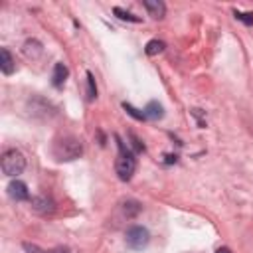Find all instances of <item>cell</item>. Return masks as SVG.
Segmentation results:
<instances>
[{"label": "cell", "mask_w": 253, "mask_h": 253, "mask_svg": "<svg viewBox=\"0 0 253 253\" xmlns=\"http://www.w3.org/2000/svg\"><path fill=\"white\" fill-rule=\"evenodd\" d=\"M115 138H117V144H119V156H117V160H115V172H117V176H119L123 182H128V180L132 178L134 170H136V158H134V154L125 146V142H121L119 136H115Z\"/></svg>", "instance_id": "2"}, {"label": "cell", "mask_w": 253, "mask_h": 253, "mask_svg": "<svg viewBox=\"0 0 253 253\" xmlns=\"http://www.w3.org/2000/svg\"><path fill=\"white\" fill-rule=\"evenodd\" d=\"M128 136H130V140H132V148H134V152H144V144H142L132 132H128Z\"/></svg>", "instance_id": "19"}, {"label": "cell", "mask_w": 253, "mask_h": 253, "mask_svg": "<svg viewBox=\"0 0 253 253\" xmlns=\"http://www.w3.org/2000/svg\"><path fill=\"white\" fill-rule=\"evenodd\" d=\"M26 253H69V247H53V249H40L34 243H24Z\"/></svg>", "instance_id": "12"}, {"label": "cell", "mask_w": 253, "mask_h": 253, "mask_svg": "<svg viewBox=\"0 0 253 253\" xmlns=\"http://www.w3.org/2000/svg\"><path fill=\"white\" fill-rule=\"evenodd\" d=\"M0 166H2V172H4L6 176H12V178H14V176H18V174L24 172V168H26V158H24V154H22L20 150L10 148V150H6V152L2 154Z\"/></svg>", "instance_id": "3"}, {"label": "cell", "mask_w": 253, "mask_h": 253, "mask_svg": "<svg viewBox=\"0 0 253 253\" xmlns=\"http://www.w3.org/2000/svg\"><path fill=\"white\" fill-rule=\"evenodd\" d=\"M233 14H235V18H237L239 22H243L245 26H251V24H253V12H241V10H235Z\"/></svg>", "instance_id": "18"}, {"label": "cell", "mask_w": 253, "mask_h": 253, "mask_svg": "<svg viewBox=\"0 0 253 253\" xmlns=\"http://www.w3.org/2000/svg\"><path fill=\"white\" fill-rule=\"evenodd\" d=\"M164 47H166V45H164V42H162V40H150V42L144 45V53L152 57V55L162 53V51H164Z\"/></svg>", "instance_id": "13"}, {"label": "cell", "mask_w": 253, "mask_h": 253, "mask_svg": "<svg viewBox=\"0 0 253 253\" xmlns=\"http://www.w3.org/2000/svg\"><path fill=\"white\" fill-rule=\"evenodd\" d=\"M32 210L40 215H47V213H53L55 204L49 196H36V198H32Z\"/></svg>", "instance_id": "6"}, {"label": "cell", "mask_w": 253, "mask_h": 253, "mask_svg": "<svg viewBox=\"0 0 253 253\" xmlns=\"http://www.w3.org/2000/svg\"><path fill=\"white\" fill-rule=\"evenodd\" d=\"M0 69H2L4 75H12L14 69H16L14 57H12V53L8 51V47H0Z\"/></svg>", "instance_id": "9"}, {"label": "cell", "mask_w": 253, "mask_h": 253, "mask_svg": "<svg viewBox=\"0 0 253 253\" xmlns=\"http://www.w3.org/2000/svg\"><path fill=\"white\" fill-rule=\"evenodd\" d=\"M123 109H125L132 119H136V121H144V119H146L144 111H138V109H136V107H132L130 103H123Z\"/></svg>", "instance_id": "17"}, {"label": "cell", "mask_w": 253, "mask_h": 253, "mask_svg": "<svg viewBox=\"0 0 253 253\" xmlns=\"http://www.w3.org/2000/svg\"><path fill=\"white\" fill-rule=\"evenodd\" d=\"M215 253H231V249H229V247H219Z\"/></svg>", "instance_id": "21"}, {"label": "cell", "mask_w": 253, "mask_h": 253, "mask_svg": "<svg viewBox=\"0 0 253 253\" xmlns=\"http://www.w3.org/2000/svg\"><path fill=\"white\" fill-rule=\"evenodd\" d=\"M113 14L117 16V18H121V20H126V22H134V24H138L140 22V18L138 16H134V14H130V12H126V10H123V8H113Z\"/></svg>", "instance_id": "15"}, {"label": "cell", "mask_w": 253, "mask_h": 253, "mask_svg": "<svg viewBox=\"0 0 253 253\" xmlns=\"http://www.w3.org/2000/svg\"><path fill=\"white\" fill-rule=\"evenodd\" d=\"M142 4H144V8L148 10V14H150L154 20L164 18V14H166V4H164V2H160V0H144Z\"/></svg>", "instance_id": "10"}, {"label": "cell", "mask_w": 253, "mask_h": 253, "mask_svg": "<svg viewBox=\"0 0 253 253\" xmlns=\"http://www.w3.org/2000/svg\"><path fill=\"white\" fill-rule=\"evenodd\" d=\"M8 196L14 202H26V200H30V190L22 180H12L8 184Z\"/></svg>", "instance_id": "5"}, {"label": "cell", "mask_w": 253, "mask_h": 253, "mask_svg": "<svg viewBox=\"0 0 253 253\" xmlns=\"http://www.w3.org/2000/svg\"><path fill=\"white\" fill-rule=\"evenodd\" d=\"M22 53H24L28 59H38V57L43 53V45H42V42H38L36 38H30V40L24 42Z\"/></svg>", "instance_id": "7"}, {"label": "cell", "mask_w": 253, "mask_h": 253, "mask_svg": "<svg viewBox=\"0 0 253 253\" xmlns=\"http://www.w3.org/2000/svg\"><path fill=\"white\" fill-rule=\"evenodd\" d=\"M67 75H69L67 65H65V63H61V61H57V63L53 65V73H51V85H53L55 89H61V87L65 85Z\"/></svg>", "instance_id": "8"}, {"label": "cell", "mask_w": 253, "mask_h": 253, "mask_svg": "<svg viewBox=\"0 0 253 253\" xmlns=\"http://www.w3.org/2000/svg\"><path fill=\"white\" fill-rule=\"evenodd\" d=\"M125 239H126V245H128L130 249L140 251V249H144V247L148 245L150 233H148V229L142 227V225H132V227L126 229V237H125Z\"/></svg>", "instance_id": "4"}, {"label": "cell", "mask_w": 253, "mask_h": 253, "mask_svg": "<svg viewBox=\"0 0 253 253\" xmlns=\"http://www.w3.org/2000/svg\"><path fill=\"white\" fill-rule=\"evenodd\" d=\"M144 115H146V119H150V121H158V119L164 117V107H162L158 101H150V103L144 107Z\"/></svg>", "instance_id": "11"}, {"label": "cell", "mask_w": 253, "mask_h": 253, "mask_svg": "<svg viewBox=\"0 0 253 253\" xmlns=\"http://www.w3.org/2000/svg\"><path fill=\"white\" fill-rule=\"evenodd\" d=\"M140 210H142V206H140V202H136V200H126V202L123 204V213H125L126 217L138 215Z\"/></svg>", "instance_id": "14"}, {"label": "cell", "mask_w": 253, "mask_h": 253, "mask_svg": "<svg viewBox=\"0 0 253 253\" xmlns=\"http://www.w3.org/2000/svg\"><path fill=\"white\" fill-rule=\"evenodd\" d=\"M97 97V85H95V77L91 71H87V99L93 101Z\"/></svg>", "instance_id": "16"}, {"label": "cell", "mask_w": 253, "mask_h": 253, "mask_svg": "<svg viewBox=\"0 0 253 253\" xmlns=\"http://www.w3.org/2000/svg\"><path fill=\"white\" fill-rule=\"evenodd\" d=\"M53 156L59 160V162H71V160H77L81 154H83V144L77 136L73 134H65L61 138H57L53 142Z\"/></svg>", "instance_id": "1"}, {"label": "cell", "mask_w": 253, "mask_h": 253, "mask_svg": "<svg viewBox=\"0 0 253 253\" xmlns=\"http://www.w3.org/2000/svg\"><path fill=\"white\" fill-rule=\"evenodd\" d=\"M164 158H166V162H168V164H172V162H176V160H178V156H176V154H166Z\"/></svg>", "instance_id": "20"}]
</instances>
